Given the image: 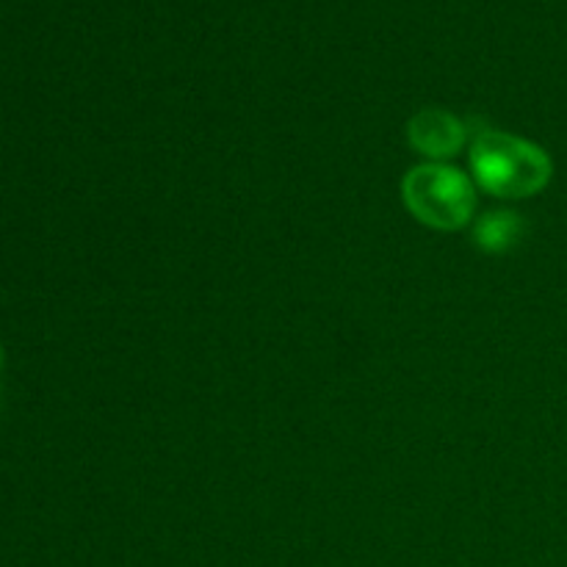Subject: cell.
<instances>
[{
    "label": "cell",
    "mask_w": 567,
    "mask_h": 567,
    "mask_svg": "<svg viewBox=\"0 0 567 567\" xmlns=\"http://www.w3.org/2000/svg\"><path fill=\"white\" fill-rule=\"evenodd\" d=\"M410 214L435 230H460L474 219L476 188L471 177L446 164H421L402 183Z\"/></svg>",
    "instance_id": "obj_2"
},
{
    "label": "cell",
    "mask_w": 567,
    "mask_h": 567,
    "mask_svg": "<svg viewBox=\"0 0 567 567\" xmlns=\"http://www.w3.org/2000/svg\"><path fill=\"white\" fill-rule=\"evenodd\" d=\"M408 138L413 150H419L421 155H426V158L437 164V161L452 158V155L463 150L468 131H465V122H460L449 111L426 109L410 120Z\"/></svg>",
    "instance_id": "obj_3"
},
{
    "label": "cell",
    "mask_w": 567,
    "mask_h": 567,
    "mask_svg": "<svg viewBox=\"0 0 567 567\" xmlns=\"http://www.w3.org/2000/svg\"><path fill=\"white\" fill-rule=\"evenodd\" d=\"M520 233H524V221H520L518 214H509V210H493V214H485L480 221H476L474 241L482 252L502 255L518 244Z\"/></svg>",
    "instance_id": "obj_4"
},
{
    "label": "cell",
    "mask_w": 567,
    "mask_h": 567,
    "mask_svg": "<svg viewBox=\"0 0 567 567\" xmlns=\"http://www.w3.org/2000/svg\"><path fill=\"white\" fill-rule=\"evenodd\" d=\"M0 369H3V347H0Z\"/></svg>",
    "instance_id": "obj_5"
},
{
    "label": "cell",
    "mask_w": 567,
    "mask_h": 567,
    "mask_svg": "<svg viewBox=\"0 0 567 567\" xmlns=\"http://www.w3.org/2000/svg\"><path fill=\"white\" fill-rule=\"evenodd\" d=\"M471 169L482 192L507 199L532 197L551 181V161L540 147L498 131L476 133L471 144Z\"/></svg>",
    "instance_id": "obj_1"
}]
</instances>
